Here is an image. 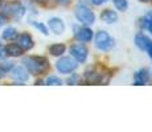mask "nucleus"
I'll return each instance as SVG.
<instances>
[{
  "instance_id": "1",
  "label": "nucleus",
  "mask_w": 152,
  "mask_h": 132,
  "mask_svg": "<svg viewBox=\"0 0 152 132\" xmlns=\"http://www.w3.org/2000/svg\"><path fill=\"white\" fill-rule=\"evenodd\" d=\"M113 77V69L106 66L102 61L87 66L82 73L83 85H109Z\"/></svg>"
},
{
  "instance_id": "2",
  "label": "nucleus",
  "mask_w": 152,
  "mask_h": 132,
  "mask_svg": "<svg viewBox=\"0 0 152 132\" xmlns=\"http://www.w3.org/2000/svg\"><path fill=\"white\" fill-rule=\"evenodd\" d=\"M21 63L27 67L29 74L34 77H45L52 70L50 61L45 55H23Z\"/></svg>"
},
{
  "instance_id": "3",
  "label": "nucleus",
  "mask_w": 152,
  "mask_h": 132,
  "mask_svg": "<svg viewBox=\"0 0 152 132\" xmlns=\"http://www.w3.org/2000/svg\"><path fill=\"white\" fill-rule=\"evenodd\" d=\"M73 15H74L78 24L87 25V26H93L95 24V20H97V15H95L93 7L87 3V0L86 3L78 1L77 4H74Z\"/></svg>"
},
{
  "instance_id": "4",
  "label": "nucleus",
  "mask_w": 152,
  "mask_h": 132,
  "mask_svg": "<svg viewBox=\"0 0 152 132\" xmlns=\"http://www.w3.org/2000/svg\"><path fill=\"white\" fill-rule=\"evenodd\" d=\"M93 44L94 48L101 53H109L115 48V39L104 29H99L94 32V37H93Z\"/></svg>"
},
{
  "instance_id": "5",
  "label": "nucleus",
  "mask_w": 152,
  "mask_h": 132,
  "mask_svg": "<svg viewBox=\"0 0 152 132\" xmlns=\"http://www.w3.org/2000/svg\"><path fill=\"white\" fill-rule=\"evenodd\" d=\"M1 12L7 15L10 20H20L27 12V8L19 0H11V1L3 3Z\"/></svg>"
},
{
  "instance_id": "6",
  "label": "nucleus",
  "mask_w": 152,
  "mask_h": 132,
  "mask_svg": "<svg viewBox=\"0 0 152 132\" xmlns=\"http://www.w3.org/2000/svg\"><path fill=\"white\" fill-rule=\"evenodd\" d=\"M78 67H80V63L73 57H70V55L64 54V55H61V57L56 58L54 69H56V71L62 75H68L73 71H77Z\"/></svg>"
},
{
  "instance_id": "7",
  "label": "nucleus",
  "mask_w": 152,
  "mask_h": 132,
  "mask_svg": "<svg viewBox=\"0 0 152 132\" xmlns=\"http://www.w3.org/2000/svg\"><path fill=\"white\" fill-rule=\"evenodd\" d=\"M68 53L70 57L74 58L80 65H82V63H86L87 60H89L90 49H89V46H87V44L74 41V42H72L70 45H68Z\"/></svg>"
},
{
  "instance_id": "8",
  "label": "nucleus",
  "mask_w": 152,
  "mask_h": 132,
  "mask_svg": "<svg viewBox=\"0 0 152 132\" xmlns=\"http://www.w3.org/2000/svg\"><path fill=\"white\" fill-rule=\"evenodd\" d=\"M93 37H94V31L91 26L82 24H75L73 26V41L89 45L93 42Z\"/></svg>"
},
{
  "instance_id": "9",
  "label": "nucleus",
  "mask_w": 152,
  "mask_h": 132,
  "mask_svg": "<svg viewBox=\"0 0 152 132\" xmlns=\"http://www.w3.org/2000/svg\"><path fill=\"white\" fill-rule=\"evenodd\" d=\"M8 74L15 81L16 85H24L31 78V74H29V71L24 65H13L12 69L8 71Z\"/></svg>"
},
{
  "instance_id": "10",
  "label": "nucleus",
  "mask_w": 152,
  "mask_h": 132,
  "mask_svg": "<svg viewBox=\"0 0 152 132\" xmlns=\"http://www.w3.org/2000/svg\"><path fill=\"white\" fill-rule=\"evenodd\" d=\"M49 28V32L53 33L54 36H62L66 31V25H65V21H64L61 17H57V16H53L48 20L46 23Z\"/></svg>"
},
{
  "instance_id": "11",
  "label": "nucleus",
  "mask_w": 152,
  "mask_h": 132,
  "mask_svg": "<svg viewBox=\"0 0 152 132\" xmlns=\"http://www.w3.org/2000/svg\"><path fill=\"white\" fill-rule=\"evenodd\" d=\"M15 42L24 52H29L34 48V39L28 32H21V33H19L16 36V39H15Z\"/></svg>"
},
{
  "instance_id": "12",
  "label": "nucleus",
  "mask_w": 152,
  "mask_h": 132,
  "mask_svg": "<svg viewBox=\"0 0 152 132\" xmlns=\"http://www.w3.org/2000/svg\"><path fill=\"white\" fill-rule=\"evenodd\" d=\"M99 19H101V21L104 23V24L113 25L119 20V13L115 8L106 7V8H102V11L99 12Z\"/></svg>"
},
{
  "instance_id": "13",
  "label": "nucleus",
  "mask_w": 152,
  "mask_h": 132,
  "mask_svg": "<svg viewBox=\"0 0 152 132\" xmlns=\"http://www.w3.org/2000/svg\"><path fill=\"white\" fill-rule=\"evenodd\" d=\"M150 82H151V71L147 67H142V69L136 70L134 73L132 83L135 86H144V85H148Z\"/></svg>"
},
{
  "instance_id": "14",
  "label": "nucleus",
  "mask_w": 152,
  "mask_h": 132,
  "mask_svg": "<svg viewBox=\"0 0 152 132\" xmlns=\"http://www.w3.org/2000/svg\"><path fill=\"white\" fill-rule=\"evenodd\" d=\"M151 41H152V39L148 34H145V32H143V31L136 32V34L134 36V44H135V46L140 52H147Z\"/></svg>"
},
{
  "instance_id": "15",
  "label": "nucleus",
  "mask_w": 152,
  "mask_h": 132,
  "mask_svg": "<svg viewBox=\"0 0 152 132\" xmlns=\"http://www.w3.org/2000/svg\"><path fill=\"white\" fill-rule=\"evenodd\" d=\"M48 53L50 57L58 58L61 55H64L65 53H68V44L65 42H53L48 46Z\"/></svg>"
},
{
  "instance_id": "16",
  "label": "nucleus",
  "mask_w": 152,
  "mask_h": 132,
  "mask_svg": "<svg viewBox=\"0 0 152 132\" xmlns=\"http://www.w3.org/2000/svg\"><path fill=\"white\" fill-rule=\"evenodd\" d=\"M4 46H5V55L10 58H21L25 53L15 41H11Z\"/></svg>"
},
{
  "instance_id": "17",
  "label": "nucleus",
  "mask_w": 152,
  "mask_h": 132,
  "mask_svg": "<svg viewBox=\"0 0 152 132\" xmlns=\"http://www.w3.org/2000/svg\"><path fill=\"white\" fill-rule=\"evenodd\" d=\"M64 83L69 85V86H78V85H83V79H82V74L77 71H73L70 74L66 75V78L64 79Z\"/></svg>"
},
{
  "instance_id": "18",
  "label": "nucleus",
  "mask_w": 152,
  "mask_h": 132,
  "mask_svg": "<svg viewBox=\"0 0 152 132\" xmlns=\"http://www.w3.org/2000/svg\"><path fill=\"white\" fill-rule=\"evenodd\" d=\"M17 34H19V32H17L16 28H13V26H7V28H4L1 32V39L4 41H7V42H11V41H15Z\"/></svg>"
},
{
  "instance_id": "19",
  "label": "nucleus",
  "mask_w": 152,
  "mask_h": 132,
  "mask_svg": "<svg viewBox=\"0 0 152 132\" xmlns=\"http://www.w3.org/2000/svg\"><path fill=\"white\" fill-rule=\"evenodd\" d=\"M138 26H139V31L148 32V33H150L151 36H152V20H150L147 16L139 17V20H138Z\"/></svg>"
},
{
  "instance_id": "20",
  "label": "nucleus",
  "mask_w": 152,
  "mask_h": 132,
  "mask_svg": "<svg viewBox=\"0 0 152 132\" xmlns=\"http://www.w3.org/2000/svg\"><path fill=\"white\" fill-rule=\"evenodd\" d=\"M44 79H45V85H48V86H61V85H65L62 78H60L56 74H50V73L46 74Z\"/></svg>"
},
{
  "instance_id": "21",
  "label": "nucleus",
  "mask_w": 152,
  "mask_h": 132,
  "mask_svg": "<svg viewBox=\"0 0 152 132\" xmlns=\"http://www.w3.org/2000/svg\"><path fill=\"white\" fill-rule=\"evenodd\" d=\"M118 12H127L128 9V0H110Z\"/></svg>"
},
{
  "instance_id": "22",
  "label": "nucleus",
  "mask_w": 152,
  "mask_h": 132,
  "mask_svg": "<svg viewBox=\"0 0 152 132\" xmlns=\"http://www.w3.org/2000/svg\"><path fill=\"white\" fill-rule=\"evenodd\" d=\"M31 24L34 26L36 29H39V32H41L44 36H49V28L45 23H41V21H31Z\"/></svg>"
},
{
  "instance_id": "23",
  "label": "nucleus",
  "mask_w": 152,
  "mask_h": 132,
  "mask_svg": "<svg viewBox=\"0 0 152 132\" xmlns=\"http://www.w3.org/2000/svg\"><path fill=\"white\" fill-rule=\"evenodd\" d=\"M73 4V0H52L53 7H61V8H69Z\"/></svg>"
},
{
  "instance_id": "24",
  "label": "nucleus",
  "mask_w": 152,
  "mask_h": 132,
  "mask_svg": "<svg viewBox=\"0 0 152 132\" xmlns=\"http://www.w3.org/2000/svg\"><path fill=\"white\" fill-rule=\"evenodd\" d=\"M109 1L110 0H87V3H89L91 7H103V5H106Z\"/></svg>"
},
{
  "instance_id": "25",
  "label": "nucleus",
  "mask_w": 152,
  "mask_h": 132,
  "mask_svg": "<svg viewBox=\"0 0 152 132\" xmlns=\"http://www.w3.org/2000/svg\"><path fill=\"white\" fill-rule=\"evenodd\" d=\"M33 3L37 4L39 7H42V8L53 7V5H52V0H33Z\"/></svg>"
},
{
  "instance_id": "26",
  "label": "nucleus",
  "mask_w": 152,
  "mask_h": 132,
  "mask_svg": "<svg viewBox=\"0 0 152 132\" xmlns=\"http://www.w3.org/2000/svg\"><path fill=\"white\" fill-rule=\"evenodd\" d=\"M8 21H10V19H8L7 15L3 13V12H0V26L4 25V24H7Z\"/></svg>"
},
{
  "instance_id": "27",
  "label": "nucleus",
  "mask_w": 152,
  "mask_h": 132,
  "mask_svg": "<svg viewBox=\"0 0 152 132\" xmlns=\"http://www.w3.org/2000/svg\"><path fill=\"white\" fill-rule=\"evenodd\" d=\"M4 58H7V55H5V46L0 44V61H3Z\"/></svg>"
},
{
  "instance_id": "28",
  "label": "nucleus",
  "mask_w": 152,
  "mask_h": 132,
  "mask_svg": "<svg viewBox=\"0 0 152 132\" xmlns=\"http://www.w3.org/2000/svg\"><path fill=\"white\" fill-rule=\"evenodd\" d=\"M5 74H7V71H5V70L3 69L1 65H0V79H3V78H4V77H5Z\"/></svg>"
},
{
  "instance_id": "29",
  "label": "nucleus",
  "mask_w": 152,
  "mask_h": 132,
  "mask_svg": "<svg viewBox=\"0 0 152 132\" xmlns=\"http://www.w3.org/2000/svg\"><path fill=\"white\" fill-rule=\"evenodd\" d=\"M145 53H148V55H150V58L152 60V41H151L150 46H148V49H147V52H145Z\"/></svg>"
},
{
  "instance_id": "30",
  "label": "nucleus",
  "mask_w": 152,
  "mask_h": 132,
  "mask_svg": "<svg viewBox=\"0 0 152 132\" xmlns=\"http://www.w3.org/2000/svg\"><path fill=\"white\" fill-rule=\"evenodd\" d=\"M144 16H147V17H148V19H150V20H152V11H148V12H147V13H145V15H144Z\"/></svg>"
},
{
  "instance_id": "31",
  "label": "nucleus",
  "mask_w": 152,
  "mask_h": 132,
  "mask_svg": "<svg viewBox=\"0 0 152 132\" xmlns=\"http://www.w3.org/2000/svg\"><path fill=\"white\" fill-rule=\"evenodd\" d=\"M139 3H142V4H150L151 0H138Z\"/></svg>"
},
{
  "instance_id": "32",
  "label": "nucleus",
  "mask_w": 152,
  "mask_h": 132,
  "mask_svg": "<svg viewBox=\"0 0 152 132\" xmlns=\"http://www.w3.org/2000/svg\"><path fill=\"white\" fill-rule=\"evenodd\" d=\"M1 5H3V0H0V9H1Z\"/></svg>"
},
{
  "instance_id": "33",
  "label": "nucleus",
  "mask_w": 152,
  "mask_h": 132,
  "mask_svg": "<svg viewBox=\"0 0 152 132\" xmlns=\"http://www.w3.org/2000/svg\"><path fill=\"white\" fill-rule=\"evenodd\" d=\"M151 81H152V71H151Z\"/></svg>"
},
{
  "instance_id": "34",
  "label": "nucleus",
  "mask_w": 152,
  "mask_h": 132,
  "mask_svg": "<svg viewBox=\"0 0 152 132\" xmlns=\"http://www.w3.org/2000/svg\"><path fill=\"white\" fill-rule=\"evenodd\" d=\"M150 4H151V5H152V0H151V1H150Z\"/></svg>"
}]
</instances>
